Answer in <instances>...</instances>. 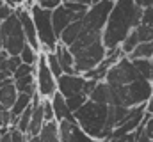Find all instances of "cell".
Returning a JSON list of instances; mask_svg holds the SVG:
<instances>
[{
  "mask_svg": "<svg viewBox=\"0 0 153 142\" xmlns=\"http://www.w3.org/2000/svg\"><path fill=\"white\" fill-rule=\"evenodd\" d=\"M29 75H36V66H30V64H20V68L16 70V73L13 75V80L16 78H22V76H29Z\"/></svg>",
  "mask_w": 153,
  "mask_h": 142,
  "instance_id": "obj_29",
  "label": "cell"
},
{
  "mask_svg": "<svg viewBox=\"0 0 153 142\" xmlns=\"http://www.w3.org/2000/svg\"><path fill=\"white\" fill-rule=\"evenodd\" d=\"M2 5H5V0H0V7H2Z\"/></svg>",
  "mask_w": 153,
  "mask_h": 142,
  "instance_id": "obj_44",
  "label": "cell"
},
{
  "mask_svg": "<svg viewBox=\"0 0 153 142\" xmlns=\"http://www.w3.org/2000/svg\"><path fill=\"white\" fill-rule=\"evenodd\" d=\"M75 121L78 126L94 141H107L111 139L114 128L117 126L114 115V106L112 105H102L94 101H87L80 110H76Z\"/></svg>",
  "mask_w": 153,
  "mask_h": 142,
  "instance_id": "obj_2",
  "label": "cell"
},
{
  "mask_svg": "<svg viewBox=\"0 0 153 142\" xmlns=\"http://www.w3.org/2000/svg\"><path fill=\"white\" fill-rule=\"evenodd\" d=\"M84 16H85V14H75V13H71L64 4H62L61 7L53 9V11H52V21H53V29H55L57 36L61 37V34H62L71 23L84 20Z\"/></svg>",
  "mask_w": 153,
  "mask_h": 142,
  "instance_id": "obj_12",
  "label": "cell"
},
{
  "mask_svg": "<svg viewBox=\"0 0 153 142\" xmlns=\"http://www.w3.org/2000/svg\"><path fill=\"white\" fill-rule=\"evenodd\" d=\"M89 100L94 103H102V105H112V87L107 82H98Z\"/></svg>",
  "mask_w": 153,
  "mask_h": 142,
  "instance_id": "obj_17",
  "label": "cell"
},
{
  "mask_svg": "<svg viewBox=\"0 0 153 142\" xmlns=\"http://www.w3.org/2000/svg\"><path fill=\"white\" fill-rule=\"evenodd\" d=\"M46 61H48V66H50L52 73H53L57 78L64 75V71H62V66H61V61H59V57L55 55V52H50V53H46Z\"/></svg>",
  "mask_w": 153,
  "mask_h": 142,
  "instance_id": "obj_27",
  "label": "cell"
},
{
  "mask_svg": "<svg viewBox=\"0 0 153 142\" xmlns=\"http://www.w3.org/2000/svg\"><path fill=\"white\" fill-rule=\"evenodd\" d=\"M139 139V132H134V133H126L123 137H117V139H111L112 142H137Z\"/></svg>",
  "mask_w": 153,
  "mask_h": 142,
  "instance_id": "obj_34",
  "label": "cell"
},
{
  "mask_svg": "<svg viewBox=\"0 0 153 142\" xmlns=\"http://www.w3.org/2000/svg\"><path fill=\"white\" fill-rule=\"evenodd\" d=\"M70 50L75 57L76 73L85 75L87 71L94 70L107 57V48L103 44V32L84 29L80 37L70 46Z\"/></svg>",
  "mask_w": 153,
  "mask_h": 142,
  "instance_id": "obj_3",
  "label": "cell"
},
{
  "mask_svg": "<svg viewBox=\"0 0 153 142\" xmlns=\"http://www.w3.org/2000/svg\"><path fill=\"white\" fill-rule=\"evenodd\" d=\"M143 78L139 70L135 68V64L128 59V57H123L116 66L111 68V71L107 73V78L105 82L111 85V87H125V85H130L134 84L135 80Z\"/></svg>",
  "mask_w": 153,
  "mask_h": 142,
  "instance_id": "obj_8",
  "label": "cell"
},
{
  "mask_svg": "<svg viewBox=\"0 0 153 142\" xmlns=\"http://www.w3.org/2000/svg\"><path fill=\"white\" fill-rule=\"evenodd\" d=\"M59 132H61V142H98L93 137H89L76 121H62L59 123Z\"/></svg>",
  "mask_w": 153,
  "mask_h": 142,
  "instance_id": "obj_13",
  "label": "cell"
},
{
  "mask_svg": "<svg viewBox=\"0 0 153 142\" xmlns=\"http://www.w3.org/2000/svg\"><path fill=\"white\" fill-rule=\"evenodd\" d=\"M143 130H144V135L148 137V139H152L153 141V117L143 126Z\"/></svg>",
  "mask_w": 153,
  "mask_h": 142,
  "instance_id": "obj_35",
  "label": "cell"
},
{
  "mask_svg": "<svg viewBox=\"0 0 153 142\" xmlns=\"http://www.w3.org/2000/svg\"><path fill=\"white\" fill-rule=\"evenodd\" d=\"M137 132H139V139H137V142H153L152 139H148V137L144 135V130H143V126H141Z\"/></svg>",
  "mask_w": 153,
  "mask_h": 142,
  "instance_id": "obj_36",
  "label": "cell"
},
{
  "mask_svg": "<svg viewBox=\"0 0 153 142\" xmlns=\"http://www.w3.org/2000/svg\"><path fill=\"white\" fill-rule=\"evenodd\" d=\"M29 142H41L39 137H29Z\"/></svg>",
  "mask_w": 153,
  "mask_h": 142,
  "instance_id": "obj_42",
  "label": "cell"
},
{
  "mask_svg": "<svg viewBox=\"0 0 153 142\" xmlns=\"http://www.w3.org/2000/svg\"><path fill=\"white\" fill-rule=\"evenodd\" d=\"M18 96H20V92H18V89H16V85H14V80L9 78V80L5 82V85L0 89V103L5 106L7 110H11L13 105L16 103Z\"/></svg>",
  "mask_w": 153,
  "mask_h": 142,
  "instance_id": "obj_16",
  "label": "cell"
},
{
  "mask_svg": "<svg viewBox=\"0 0 153 142\" xmlns=\"http://www.w3.org/2000/svg\"><path fill=\"white\" fill-rule=\"evenodd\" d=\"M36 85H38V96L41 100H50L57 94V76L52 73L46 53H39V61L36 64Z\"/></svg>",
  "mask_w": 153,
  "mask_h": 142,
  "instance_id": "obj_7",
  "label": "cell"
},
{
  "mask_svg": "<svg viewBox=\"0 0 153 142\" xmlns=\"http://www.w3.org/2000/svg\"><path fill=\"white\" fill-rule=\"evenodd\" d=\"M0 128H4V121H2V112H0Z\"/></svg>",
  "mask_w": 153,
  "mask_h": 142,
  "instance_id": "obj_43",
  "label": "cell"
},
{
  "mask_svg": "<svg viewBox=\"0 0 153 142\" xmlns=\"http://www.w3.org/2000/svg\"><path fill=\"white\" fill-rule=\"evenodd\" d=\"M14 85L18 89V92L23 94H30L36 96L38 94V85H36V75H29V76H22L14 80Z\"/></svg>",
  "mask_w": 153,
  "mask_h": 142,
  "instance_id": "obj_19",
  "label": "cell"
},
{
  "mask_svg": "<svg viewBox=\"0 0 153 142\" xmlns=\"http://www.w3.org/2000/svg\"><path fill=\"white\" fill-rule=\"evenodd\" d=\"M20 59H22V62L23 64H30V66H36L39 61V52L38 50H34L30 44H25V48L22 50V53H20Z\"/></svg>",
  "mask_w": 153,
  "mask_h": 142,
  "instance_id": "obj_25",
  "label": "cell"
},
{
  "mask_svg": "<svg viewBox=\"0 0 153 142\" xmlns=\"http://www.w3.org/2000/svg\"><path fill=\"white\" fill-rule=\"evenodd\" d=\"M82 30H84V25H82V20L80 21H75V23H71L62 34H61V37H59V41L62 43V44H66V46H71L73 43H75L76 39L80 37V34H82Z\"/></svg>",
  "mask_w": 153,
  "mask_h": 142,
  "instance_id": "obj_20",
  "label": "cell"
},
{
  "mask_svg": "<svg viewBox=\"0 0 153 142\" xmlns=\"http://www.w3.org/2000/svg\"><path fill=\"white\" fill-rule=\"evenodd\" d=\"M146 108H148V112H152V114H153V96H152V100L148 101V105H146Z\"/></svg>",
  "mask_w": 153,
  "mask_h": 142,
  "instance_id": "obj_41",
  "label": "cell"
},
{
  "mask_svg": "<svg viewBox=\"0 0 153 142\" xmlns=\"http://www.w3.org/2000/svg\"><path fill=\"white\" fill-rule=\"evenodd\" d=\"M14 14L18 16L22 27H23V32H25V37H27V44H30L34 50H38L41 53V43H39V37H38V30H36V23H34V18H32V13L30 9L27 7H18L14 11Z\"/></svg>",
  "mask_w": 153,
  "mask_h": 142,
  "instance_id": "obj_11",
  "label": "cell"
},
{
  "mask_svg": "<svg viewBox=\"0 0 153 142\" xmlns=\"http://www.w3.org/2000/svg\"><path fill=\"white\" fill-rule=\"evenodd\" d=\"M139 43H141V39H139L137 29H135L134 32H130V34H128V37H126V39L121 43V50H123V53L128 57V55H130V53H132V52L137 48V44H139Z\"/></svg>",
  "mask_w": 153,
  "mask_h": 142,
  "instance_id": "obj_24",
  "label": "cell"
},
{
  "mask_svg": "<svg viewBox=\"0 0 153 142\" xmlns=\"http://www.w3.org/2000/svg\"><path fill=\"white\" fill-rule=\"evenodd\" d=\"M64 4V0H39L38 5H41L43 9H48V11H53L57 7H61Z\"/></svg>",
  "mask_w": 153,
  "mask_h": 142,
  "instance_id": "obj_32",
  "label": "cell"
},
{
  "mask_svg": "<svg viewBox=\"0 0 153 142\" xmlns=\"http://www.w3.org/2000/svg\"><path fill=\"white\" fill-rule=\"evenodd\" d=\"M0 142H13V137H11V130H9L7 133H4V135H2Z\"/></svg>",
  "mask_w": 153,
  "mask_h": 142,
  "instance_id": "obj_38",
  "label": "cell"
},
{
  "mask_svg": "<svg viewBox=\"0 0 153 142\" xmlns=\"http://www.w3.org/2000/svg\"><path fill=\"white\" fill-rule=\"evenodd\" d=\"M9 78H11V76H9L7 73H4V71H0V89H2L4 85H5V82H7Z\"/></svg>",
  "mask_w": 153,
  "mask_h": 142,
  "instance_id": "obj_37",
  "label": "cell"
},
{
  "mask_svg": "<svg viewBox=\"0 0 153 142\" xmlns=\"http://www.w3.org/2000/svg\"><path fill=\"white\" fill-rule=\"evenodd\" d=\"M87 101H89V98H87L85 94H78V96H73V98H68V100H66V103H68L70 110H71L73 114H75L76 110H80Z\"/></svg>",
  "mask_w": 153,
  "mask_h": 142,
  "instance_id": "obj_28",
  "label": "cell"
},
{
  "mask_svg": "<svg viewBox=\"0 0 153 142\" xmlns=\"http://www.w3.org/2000/svg\"><path fill=\"white\" fill-rule=\"evenodd\" d=\"M39 139H41V142H61L59 123H57V121L46 123V124H45V128H43V130H41V133H39Z\"/></svg>",
  "mask_w": 153,
  "mask_h": 142,
  "instance_id": "obj_21",
  "label": "cell"
},
{
  "mask_svg": "<svg viewBox=\"0 0 153 142\" xmlns=\"http://www.w3.org/2000/svg\"><path fill=\"white\" fill-rule=\"evenodd\" d=\"M132 62L135 64V68L139 70L144 80L153 82V59H141V61H132Z\"/></svg>",
  "mask_w": 153,
  "mask_h": 142,
  "instance_id": "obj_23",
  "label": "cell"
},
{
  "mask_svg": "<svg viewBox=\"0 0 153 142\" xmlns=\"http://www.w3.org/2000/svg\"><path fill=\"white\" fill-rule=\"evenodd\" d=\"M55 55H57L59 61H61V66H62L64 75H78V73H76V68H75V57H73L70 46L59 43L57 48H55Z\"/></svg>",
  "mask_w": 153,
  "mask_h": 142,
  "instance_id": "obj_15",
  "label": "cell"
},
{
  "mask_svg": "<svg viewBox=\"0 0 153 142\" xmlns=\"http://www.w3.org/2000/svg\"><path fill=\"white\" fill-rule=\"evenodd\" d=\"M148 7H153V0H143V9H148Z\"/></svg>",
  "mask_w": 153,
  "mask_h": 142,
  "instance_id": "obj_40",
  "label": "cell"
},
{
  "mask_svg": "<svg viewBox=\"0 0 153 142\" xmlns=\"http://www.w3.org/2000/svg\"><path fill=\"white\" fill-rule=\"evenodd\" d=\"M0 52H2V48H0Z\"/></svg>",
  "mask_w": 153,
  "mask_h": 142,
  "instance_id": "obj_46",
  "label": "cell"
},
{
  "mask_svg": "<svg viewBox=\"0 0 153 142\" xmlns=\"http://www.w3.org/2000/svg\"><path fill=\"white\" fill-rule=\"evenodd\" d=\"M153 96V82L139 78L130 85L112 87V105L134 108V106L148 105Z\"/></svg>",
  "mask_w": 153,
  "mask_h": 142,
  "instance_id": "obj_4",
  "label": "cell"
},
{
  "mask_svg": "<svg viewBox=\"0 0 153 142\" xmlns=\"http://www.w3.org/2000/svg\"><path fill=\"white\" fill-rule=\"evenodd\" d=\"M30 13H32L34 23H36L38 37H39V43H41V52H43V53L55 52V48H57V44H59L61 41H59V36L55 32V29H53L52 11L43 9L41 5L36 4V5L30 7Z\"/></svg>",
  "mask_w": 153,
  "mask_h": 142,
  "instance_id": "obj_5",
  "label": "cell"
},
{
  "mask_svg": "<svg viewBox=\"0 0 153 142\" xmlns=\"http://www.w3.org/2000/svg\"><path fill=\"white\" fill-rule=\"evenodd\" d=\"M0 48H2V43H0Z\"/></svg>",
  "mask_w": 153,
  "mask_h": 142,
  "instance_id": "obj_45",
  "label": "cell"
},
{
  "mask_svg": "<svg viewBox=\"0 0 153 142\" xmlns=\"http://www.w3.org/2000/svg\"><path fill=\"white\" fill-rule=\"evenodd\" d=\"M52 106H53V114H55V121L57 123H62V121H75V115L73 112L70 110V106L66 103V98L57 91V94L53 98H50Z\"/></svg>",
  "mask_w": 153,
  "mask_h": 142,
  "instance_id": "obj_14",
  "label": "cell"
},
{
  "mask_svg": "<svg viewBox=\"0 0 153 142\" xmlns=\"http://www.w3.org/2000/svg\"><path fill=\"white\" fill-rule=\"evenodd\" d=\"M34 103V96H30V94H23V92H20V96H18V100H16V103L13 105V108L9 110L11 112V115H13V126L16 124V119L27 110V108H30Z\"/></svg>",
  "mask_w": 153,
  "mask_h": 142,
  "instance_id": "obj_18",
  "label": "cell"
},
{
  "mask_svg": "<svg viewBox=\"0 0 153 142\" xmlns=\"http://www.w3.org/2000/svg\"><path fill=\"white\" fill-rule=\"evenodd\" d=\"M64 5H66L71 13H75V14H85V13L89 11V5L78 4V2H64Z\"/></svg>",
  "mask_w": 153,
  "mask_h": 142,
  "instance_id": "obj_30",
  "label": "cell"
},
{
  "mask_svg": "<svg viewBox=\"0 0 153 142\" xmlns=\"http://www.w3.org/2000/svg\"><path fill=\"white\" fill-rule=\"evenodd\" d=\"M0 43H2V50H5L11 57H18L25 48L27 37L16 14H13L0 25Z\"/></svg>",
  "mask_w": 153,
  "mask_h": 142,
  "instance_id": "obj_6",
  "label": "cell"
},
{
  "mask_svg": "<svg viewBox=\"0 0 153 142\" xmlns=\"http://www.w3.org/2000/svg\"><path fill=\"white\" fill-rule=\"evenodd\" d=\"M11 137H13V142H29V135L20 132L14 126H11Z\"/></svg>",
  "mask_w": 153,
  "mask_h": 142,
  "instance_id": "obj_33",
  "label": "cell"
},
{
  "mask_svg": "<svg viewBox=\"0 0 153 142\" xmlns=\"http://www.w3.org/2000/svg\"><path fill=\"white\" fill-rule=\"evenodd\" d=\"M114 2H116V0H114Z\"/></svg>",
  "mask_w": 153,
  "mask_h": 142,
  "instance_id": "obj_47",
  "label": "cell"
},
{
  "mask_svg": "<svg viewBox=\"0 0 153 142\" xmlns=\"http://www.w3.org/2000/svg\"><path fill=\"white\" fill-rule=\"evenodd\" d=\"M114 0H102L94 5L89 7V11L85 13L84 20H82V25L85 30H98V32H103L105 30V25L109 21V16L114 9Z\"/></svg>",
  "mask_w": 153,
  "mask_h": 142,
  "instance_id": "obj_9",
  "label": "cell"
},
{
  "mask_svg": "<svg viewBox=\"0 0 153 142\" xmlns=\"http://www.w3.org/2000/svg\"><path fill=\"white\" fill-rule=\"evenodd\" d=\"M87 78L84 75H62L57 78V91L68 100L78 94H84Z\"/></svg>",
  "mask_w": 153,
  "mask_h": 142,
  "instance_id": "obj_10",
  "label": "cell"
},
{
  "mask_svg": "<svg viewBox=\"0 0 153 142\" xmlns=\"http://www.w3.org/2000/svg\"><path fill=\"white\" fill-rule=\"evenodd\" d=\"M130 61H141V59H153V41L139 43L137 48L128 55Z\"/></svg>",
  "mask_w": 153,
  "mask_h": 142,
  "instance_id": "obj_22",
  "label": "cell"
},
{
  "mask_svg": "<svg viewBox=\"0 0 153 142\" xmlns=\"http://www.w3.org/2000/svg\"><path fill=\"white\" fill-rule=\"evenodd\" d=\"M143 11L144 9L139 7L135 0H116L114 9L103 30V44L107 50L119 48L128 34L141 25Z\"/></svg>",
  "mask_w": 153,
  "mask_h": 142,
  "instance_id": "obj_1",
  "label": "cell"
},
{
  "mask_svg": "<svg viewBox=\"0 0 153 142\" xmlns=\"http://www.w3.org/2000/svg\"><path fill=\"white\" fill-rule=\"evenodd\" d=\"M43 112H45V121H46V123L55 121L53 106H52V101H50V100H43Z\"/></svg>",
  "mask_w": 153,
  "mask_h": 142,
  "instance_id": "obj_31",
  "label": "cell"
},
{
  "mask_svg": "<svg viewBox=\"0 0 153 142\" xmlns=\"http://www.w3.org/2000/svg\"><path fill=\"white\" fill-rule=\"evenodd\" d=\"M32 112H34V106H30V108H27L18 119H16V124H14V128H18L20 132H23V133H29V128H30V121H32Z\"/></svg>",
  "mask_w": 153,
  "mask_h": 142,
  "instance_id": "obj_26",
  "label": "cell"
},
{
  "mask_svg": "<svg viewBox=\"0 0 153 142\" xmlns=\"http://www.w3.org/2000/svg\"><path fill=\"white\" fill-rule=\"evenodd\" d=\"M64 2H78V4H85V5H93V0H64Z\"/></svg>",
  "mask_w": 153,
  "mask_h": 142,
  "instance_id": "obj_39",
  "label": "cell"
}]
</instances>
